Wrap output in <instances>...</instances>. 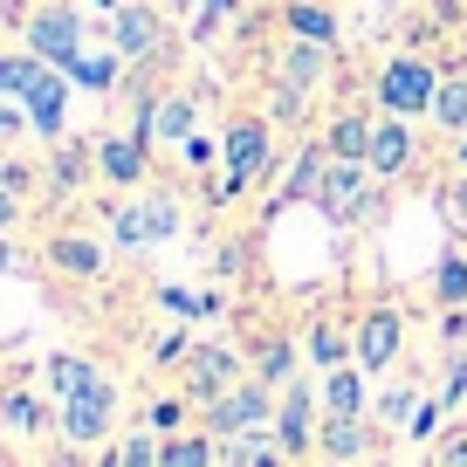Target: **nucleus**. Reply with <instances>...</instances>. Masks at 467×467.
<instances>
[{
  "label": "nucleus",
  "instance_id": "obj_1",
  "mask_svg": "<svg viewBox=\"0 0 467 467\" xmlns=\"http://www.w3.org/2000/svg\"><path fill=\"white\" fill-rule=\"evenodd\" d=\"M220 165H227V179H220L213 206H234L241 192L268 186V179L282 172V151H275V124H268V117H234L227 131H220Z\"/></svg>",
  "mask_w": 467,
  "mask_h": 467
},
{
  "label": "nucleus",
  "instance_id": "obj_2",
  "mask_svg": "<svg viewBox=\"0 0 467 467\" xmlns=\"http://www.w3.org/2000/svg\"><path fill=\"white\" fill-rule=\"evenodd\" d=\"M317 206L330 227H371V220L385 213V179L371 172L365 159H330V172H323V186H317Z\"/></svg>",
  "mask_w": 467,
  "mask_h": 467
},
{
  "label": "nucleus",
  "instance_id": "obj_3",
  "mask_svg": "<svg viewBox=\"0 0 467 467\" xmlns=\"http://www.w3.org/2000/svg\"><path fill=\"white\" fill-rule=\"evenodd\" d=\"M21 48L69 76L76 56L89 48V28H83V15H76V0H42V7H28V15H21Z\"/></svg>",
  "mask_w": 467,
  "mask_h": 467
},
{
  "label": "nucleus",
  "instance_id": "obj_4",
  "mask_svg": "<svg viewBox=\"0 0 467 467\" xmlns=\"http://www.w3.org/2000/svg\"><path fill=\"white\" fill-rule=\"evenodd\" d=\"M433 97H440V69L420 56V48L392 56L379 76H371V103H379L385 117H433Z\"/></svg>",
  "mask_w": 467,
  "mask_h": 467
},
{
  "label": "nucleus",
  "instance_id": "obj_5",
  "mask_svg": "<svg viewBox=\"0 0 467 467\" xmlns=\"http://www.w3.org/2000/svg\"><path fill=\"white\" fill-rule=\"evenodd\" d=\"M172 234H179V200L172 192H138V200L110 206V241L124 254L151 248V241H172Z\"/></svg>",
  "mask_w": 467,
  "mask_h": 467
},
{
  "label": "nucleus",
  "instance_id": "obj_6",
  "mask_svg": "<svg viewBox=\"0 0 467 467\" xmlns=\"http://www.w3.org/2000/svg\"><path fill=\"white\" fill-rule=\"evenodd\" d=\"M275 399H282V392H268L262 379H241L234 392H220L213 406L200 412V426H206L213 440H234V433H268V426H275Z\"/></svg>",
  "mask_w": 467,
  "mask_h": 467
},
{
  "label": "nucleus",
  "instance_id": "obj_7",
  "mask_svg": "<svg viewBox=\"0 0 467 467\" xmlns=\"http://www.w3.org/2000/svg\"><path fill=\"white\" fill-rule=\"evenodd\" d=\"M56 426H62L69 447H97V440L117 426V385L103 379V371L89 385H76L69 399H56Z\"/></svg>",
  "mask_w": 467,
  "mask_h": 467
},
{
  "label": "nucleus",
  "instance_id": "obj_8",
  "mask_svg": "<svg viewBox=\"0 0 467 467\" xmlns=\"http://www.w3.org/2000/svg\"><path fill=\"white\" fill-rule=\"evenodd\" d=\"M131 131L145 145H186L200 131V97L192 89H159V97H138L131 103Z\"/></svg>",
  "mask_w": 467,
  "mask_h": 467
},
{
  "label": "nucleus",
  "instance_id": "obj_9",
  "mask_svg": "<svg viewBox=\"0 0 467 467\" xmlns=\"http://www.w3.org/2000/svg\"><path fill=\"white\" fill-rule=\"evenodd\" d=\"M110 48L138 69V62L165 56V48H179V42H172V28H165V7H159V0H124V7L110 15Z\"/></svg>",
  "mask_w": 467,
  "mask_h": 467
},
{
  "label": "nucleus",
  "instance_id": "obj_10",
  "mask_svg": "<svg viewBox=\"0 0 467 467\" xmlns=\"http://www.w3.org/2000/svg\"><path fill=\"white\" fill-rule=\"evenodd\" d=\"M317 426H323V399L317 385L289 379L275 399V453L282 461H303V453H317Z\"/></svg>",
  "mask_w": 467,
  "mask_h": 467
},
{
  "label": "nucleus",
  "instance_id": "obj_11",
  "mask_svg": "<svg viewBox=\"0 0 467 467\" xmlns=\"http://www.w3.org/2000/svg\"><path fill=\"white\" fill-rule=\"evenodd\" d=\"M399 350H406V317H399L392 303L365 309V317H358V330H350V365L379 379L385 365H399Z\"/></svg>",
  "mask_w": 467,
  "mask_h": 467
},
{
  "label": "nucleus",
  "instance_id": "obj_12",
  "mask_svg": "<svg viewBox=\"0 0 467 467\" xmlns=\"http://www.w3.org/2000/svg\"><path fill=\"white\" fill-rule=\"evenodd\" d=\"M97 179L110 192H138L151 179V145L138 131H103L97 138Z\"/></svg>",
  "mask_w": 467,
  "mask_h": 467
},
{
  "label": "nucleus",
  "instance_id": "obj_13",
  "mask_svg": "<svg viewBox=\"0 0 467 467\" xmlns=\"http://www.w3.org/2000/svg\"><path fill=\"white\" fill-rule=\"evenodd\" d=\"M179 371H186V399H192L200 412L213 406L220 392H234V385L248 379V371H241V358H234L227 344H192V358H186Z\"/></svg>",
  "mask_w": 467,
  "mask_h": 467
},
{
  "label": "nucleus",
  "instance_id": "obj_14",
  "mask_svg": "<svg viewBox=\"0 0 467 467\" xmlns=\"http://www.w3.org/2000/svg\"><path fill=\"white\" fill-rule=\"evenodd\" d=\"M69 76L62 69H42L28 83V97H21V110H28V131L42 138V145H56V138H69Z\"/></svg>",
  "mask_w": 467,
  "mask_h": 467
},
{
  "label": "nucleus",
  "instance_id": "obj_15",
  "mask_svg": "<svg viewBox=\"0 0 467 467\" xmlns=\"http://www.w3.org/2000/svg\"><path fill=\"white\" fill-rule=\"evenodd\" d=\"M371 447H379V420H371V412H323V426H317L323 461L350 467V461H365Z\"/></svg>",
  "mask_w": 467,
  "mask_h": 467
},
{
  "label": "nucleus",
  "instance_id": "obj_16",
  "mask_svg": "<svg viewBox=\"0 0 467 467\" xmlns=\"http://www.w3.org/2000/svg\"><path fill=\"white\" fill-rule=\"evenodd\" d=\"M412 159H420V138H412V117H385L379 110V124H371V172L392 186V179H406L412 172Z\"/></svg>",
  "mask_w": 467,
  "mask_h": 467
},
{
  "label": "nucleus",
  "instance_id": "obj_17",
  "mask_svg": "<svg viewBox=\"0 0 467 467\" xmlns=\"http://www.w3.org/2000/svg\"><path fill=\"white\" fill-rule=\"evenodd\" d=\"M89 179H97V138H56L48 145V192L56 200H69V192H83Z\"/></svg>",
  "mask_w": 467,
  "mask_h": 467
},
{
  "label": "nucleus",
  "instance_id": "obj_18",
  "mask_svg": "<svg viewBox=\"0 0 467 467\" xmlns=\"http://www.w3.org/2000/svg\"><path fill=\"white\" fill-rule=\"evenodd\" d=\"M48 268H62V275H76V282H97L103 268H110V254H103V241L97 234H48Z\"/></svg>",
  "mask_w": 467,
  "mask_h": 467
},
{
  "label": "nucleus",
  "instance_id": "obj_19",
  "mask_svg": "<svg viewBox=\"0 0 467 467\" xmlns=\"http://www.w3.org/2000/svg\"><path fill=\"white\" fill-rule=\"evenodd\" d=\"M323 172H330V145H323V138H303L289 179H282V192H275V206H309L317 186H323Z\"/></svg>",
  "mask_w": 467,
  "mask_h": 467
},
{
  "label": "nucleus",
  "instance_id": "obj_20",
  "mask_svg": "<svg viewBox=\"0 0 467 467\" xmlns=\"http://www.w3.org/2000/svg\"><path fill=\"white\" fill-rule=\"evenodd\" d=\"M124 69H131V62H124L110 42H103V48H83V56H76L69 83L89 89V97H117V89H124Z\"/></svg>",
  "mask_w": 467,
  "mask_h": 467
},
{
  "label": "nucleus",
  "instance_id": "obj_21",
  "mask_svg": "<svg viewBox=\"0 0 467 467\" xmlns=\"http://www.w3.org/2000/svg\"><path fill=\"white\" fill-rule=\"evenodd\" d=\"M268 76H289V83H303V89H323V83H330V48H323V42H296V35H289Z\"/></svg>",
  "mask_w": 467,
  "mask_h": 467
},
{
  "label": "nucleus",
  "instance_id": "obj_22",
  "mask_svg": "<svg viewBox=\"0 0 467 467\" xmlns=\"http://www.w3.org/2000/svg\"><path fill=\"white\" fill-rule=\"evenodd\" d=\"M371 124H379L371 110H337L330 124H323V145H330V159H371Z\"/></svg>",
  "mask_w": 467,
  "mask_h": 467
},
{
  "label": "nucleus",
  "instance_id": "obj_23",
  "mask_svg": "<svg viewBox=\"0 0 467 467\" xmlns=\"http://www.w3.org/2000/svg\"><path fill=\"white\" fill-rule=\"evenodd\" d=\"M296 365H303L296 337H268V344H254V358H248V379H262L268 392H282V385L296 379Z\"/></svg>",
  "mask_w": 467,
  "mask_h": 467
},
{
  "label": "nucleus",
  "instance_id": "obj_24",
  "mask_svg": "<svg viewBox=\"0 0 467 467\" xmlns=\"http://www.w3.org/2000/svg\"><path fill=\"white\" fill-rule=\"evenodd\" d=\"M159 467H220V440L206 426H186V433L159 440Z\"/></svg>",
  "mask_w": 467,
  "mask_h": 467
},
{
  "label": "nucleus",
  "instance_id": "obj_25",
  "mask_svg": "<svg viewBox=\"0 0 467 467\" xmlns=\"http://www.w3.org/2000/svg\"><path fill=\"white\" fill-rule=\"evenodd\" d=\"M282 21H289L296 42L337 48V7H330V0H289V7H282Z\"/></svg>",
  "mask_w": 467,
  "mask_h": 467
},
{
  "label": "nucleus",
  "instance_id": "obj_26",
  "mask_svg": "<svg viewBox=\"0 0 467 467\" xmlns=\"http://www.w3.org/2000/svg\"><path fill=\"white\" fill-rule=\"evenodd\" d=\"M303 358H309L317 371L350 365V330H344V323H330V317H317V323L303 330Z\"/></svg>",
  "mask_w": 467,
  "mask_h": 467
},
{
  "label": "nucleus",
  "instance_id": "obj_27",
  "mask_svg": "<svg viewBox=\"0 0 467 467\" xmlns=\"http://www.w3.org/2000/svg\"><path fill=\"white\" fill-rule=\"evenodd\" d=\"M365 379H371V371H358V365L323 371V385H317L323 412H365Z\"/></svg>",
  "mask_w": 467,
  "mask_h": 467
},
{
  "label": "nucleus",
  "instance_id": "obj_28",
  "mask_svg": "<svg viewBox=\"0 0 467 467\" xmlns=\"http://www.w3.org/2000/svg\"><path fill=\"white\" fill-rule=\"evenodd\" d=\"M433 131H447V138H461V131H467V69H447V76H440Z\"/></svg>",
  "mask_w": 467,
  "mask_h": 467
},
{
  "label": "nucleus",
  "instance_id": "obj_29",
  "mask_svg": "<svg viewBox=\"0 0 467 467\" xmlns=\"http://www.w3.org/2000/svg\"><path fill=\"white\" fill-rule=\"evenodd\" d=\"M42 69H48V62L28 56V48H0V103H21V97H28V83H35Z\"/></svg>",
  "mask_w": 467,
  "mask_h": 467
},
{
  "label": "nucleus",
  "instance_id": "obj_30",
  "mask_svg": "<svg viewBox=\"0 0 467 467\" xmlns=\"http://www.w3.org/2000/svg\"><path fill=\"white\" fill-rule=\"evenodd\" d=\"M433 303L440 309H467V254L461 248H447L433 262Z\"/></svg>",
  "mask_w": 467,
  "mask_h": 467
},
{
  "label": "nucleus",
  "instance_id": "obj_31",
  "mask_svg": "<svg viewBox=\"0 0 467 467\" xmlns=\"http://www.w3.org/2000/svg\"><path fill=\"white\" fill-rule=\"evenodd\" d=\"M309 97H317V89L289 83V76H268V124H303V117H309Z\"/></svg>",
  "mask_w": 467,
  "mask_h": 467
},
{
  "label": "nucleus",
  "instance_id": "obj_32",
  "mask_svg": "<svg viewBox=\"0 0 467 467\" xmlns=\"http://www.w3.org/2000/svg\"><path fill=\"white\" fill-rule=\"evenodd\" d=\"M89 379H97V365L76 358V350H56V358H48V399H69L76 385H89Z\"/></svg>",
  "mask_w": 467,
  "mask_h": 467
},
{
  "label": "nucleus",
  "instance_id": "obj_33",
  "mask_svg": "<svg viewBox=\"0 0 467 467\" xmlns=\"http://www.w3.org/2000/svg\"><path fill=\"white\" fill-rule=\"evenodd\" d=\"M0 420L21 426V433H35V426H48V412H42V399H35V392H21V385H15V392H0Z\"/></svg>",
  "mask_w": 467,
  "mask_h": 467
},
{
  "label": "nucleus",
  "instance_id": "obj_34",
  "mask_svg": "<svg viewBox=\"0 0 467 467\" xmlns=\"http://www.w3.org/2000/svg\"><path fill=\"white\" fill-rule=\"evenodd\" d=\"M186 406H192V399L186 392H172V399H151V406H145V426H151V433H186Z\"/></svg>",
  "mask_w": 467,
  "mask_h": 467
},
{
  "label": "nucleus",
  "instance_id": "obj_35",
  "mask_svg": "<svg viewBox=\"0 0 467 467\" xmlns=\"http://www.w3.org/2000/svg\"><path fill=\"white\" fill-rule=\"evenodd\" d=\"M234 7H241V0H200V15H192L186 42H213V35H220V28L234 21Z\"/></svg>",
  "mask_w": 467,
  "mask_h": 467
},
{
  "label": "nucleus",
  "instance_id": "obj_36",
  "mask_svg": "<svg viewBox=\"0 0 467 467\" xmlns=\"http://www.w3.org/2000/svg\"><path fill=\"white\" fill-rule=\"evenodd\" d=\"M420 399H426V392H412V385H399V392H379V420H385V426H412Z\"/></svg>",
  "mask_w": 467,
  "mask_h": 467
},
{
  "label": "nucleus",
  "instance_id": "obj_37",
  "mask_svg": "<svg viewBox=\"0 0 467 467\" xmlns=\"http://www.w3.org/2000/svg\"><path fill=\"white\" fill-rule=\"evenodd\" d=\"M117 467H159V433H131V440H117Z\"/></svg>",
  "mask_w": 467,
  "mask_h": 467
},
{
  "label": "nucleus",
  "instance_id": "obj_38",
  "mask_svg": "<svg viewBox=\"0 0 467 467\" xmlns=\"http://www.w3.org/2000/svg\"><path fill=\"white\" fill-rule=\"evenodd\" d=\"M186 358H192V337L186 330H165L159 344H151V365H159V371H179Z\"/></svg>",
  "mask_w": 467,
  "mask_h": 467
},
{
  "label": "nucleus",
  "instance_id": "obj_39",
  "mask_svg": "<svg viewBox=\"0 0 467 467\" xmlns=\"http://www.w3.org/2000/svg\"><path fill=\"white\" fill-rule=\"evenodd\" d=\"M461 399H467V344L461 350H453V365H447V385H440V406H461Z\"/></svg>",
  "mask_w": 467,
  "mask_h": 467
},
{
  "label": "nucleus",
  "instance_id": "obj_40",
  "mask_svg": "<svg viewBox=\"0 0 467 467\" xmlns=\"http://www.w3.org/2000/svg\"><path fill=\"white\" fill-rule=\"evenodd\" d=\"M440 426H447V406H440V399H420V412H412L406 433H412V440H433Z\"/></svg>",
  "mask_w": 467,
  "mask_h": 467
},
{
  "label": "nucleus",
  "instance_id": "obj_41",
  "mask_svg": "<svg viewBox=\"0 0 467 467\" xmlns=\"http://www.w3.org/2000/svg\"><path fill=\"white\" fill-rule=\"evenodd\" d=\"M440 206H447V220H453V227L467 234V172H461V179H447V186H440Z\"/></svg>",
  "mask_w": 467,
  "mask_h": 467
},
{
  "label": "nucleus",
  "instance_id": "obj_42",
  "mask_svg": "<svg viewBox=\"0 0 467 467\" xmlns=\"http://www.w3.org/2000/svg\"><path fill=\"white\" fill-rule=\"evenodd\" d=\"M0 186L28 200V192H35V165H21V159H0Z\"/></svg>",
  "mask_w": 467,
  "mask_h": 467
},
{
  "label": "nucleus",
  "instance_id": "obj_43",
  "mask_svg": "<svg viewBox=\"0 0 467 467\" xmlns=\"http://www.w3.org/2000/svg\"><path fill=\"white\" fill-rule=\"evenodd\" d=\"M21 213H28V200L0 186V234H15V227H21Z\"/></svg>",
  "mask_w": 467,
  "mask_h": 467
},
{
  "label": "nucleus",
  "instance_id": "obj_44",
  "mask_svg": "<svg viewBox=\"0 0 467 467\" xmlns=\"http://www.w3.org/2000/svg\"><path fill=\"white\" fill-rule=\"evenodd\" d=\"M179 151H186V165H213V151H220V145H213L206 131H192V138H186Z\"/></svg>",
  "mask_w": 467,
  "mask_h": 467
},
{
  "label": "nucleus",
  "instance_id": "obj_45",
  "mask_svg": "<svg viewBox=\"0 0 467 467\" xmlns=\"http://www.w3.org/2000/svg\"><path fill=\"white\" fill-rule=\"evenodd\" d=\"M440 337L461 350V337H467V309H440Z\"/></svg>",
  "mask_w": 467,
  "mask_h": 467
},
{
  "label": "nucleus",
  "instance_id": "obj_46",
  "mask_svg": "<svg viewBox=\"0 0 467 467\" xmlns=\"http://www.w3.org/2000/svg\"><path fill=\"white\" fill-rule=\"evenodd\" d=\"M28 131V110H21V103H0V138H21Z\"/></svg>",
  "mask_w": 467,
  "mask_h": 467
},
{
  "label": "nucleus",
  "instance_id": "obj_47",
  "mask_svg": "<svg viewBox=\"0 0 467 467\" xmlns=\"http://www.w3.org/2000/svg\"><path fill=\"white\" fill-rule=\"evenodd\" d=\"M433 467H467V433H453L447 447H440V461Z\"/></svg>",
  "mask_w": 467,
  "mask_h": 467
},
{
  "label": "nucleus",
  "instance_id": "obj_48",
  "mask_svg": "<svg viewBox=\"0 0 467 467\" xmlns=\"http://www.w3.org/2000/svg\"><path fill=\"white\" fill-rule=\"evenodd\" d=\"M21 262H28V254H21V248H15V234H0V275H15V268H21Z\"/></svg>",
  "mask_w": 467,
  "mask_h": 467
},
{
  "label": "nucleus",
  "instance_id": "obj_49",
  "mask_svg": "<svg viewBox=\"0 0 467 467\" xmlns=\"http://www.w3.org/2000/svg\"><path fill=\"white\" fill-rule=\"evenodd\" d=\"M241 262H248V248H241V241H227V248H220V275H234Z\"/></svg>",
  "mask_w": 467,
  "mask_h": 467
},
{
  "label": "nucleus",
  "instance_id": "obj_50",
  "mask_svg": "<svg viewBox=\"0 0 467 467\" xmlns=\"http://www.w3.org/2000/svg\"><path fill=\"white\" fill-rule=\"evenodd\" d=\"M165 15H200V0H159Z\"/></svg>",
  "mask_w": 467,
  "mask_h": 467
},
{
  "label": "nucleus",
  "instance_id": "obj_51",
  "mask_svg": "<svg viewBox=\"0 0 467 467\" xmlns=\"http://www.w3.org/2000/svg\"><path fill=\"white\" fill-rule=\"evenodd\" d=\"M453 165H461V172H467V131L453 138Z\"/></svg>",
  "mask_w": 467,
  "mask_h": 467
},
{
  "label": "nucleus",
  "instance_id": "obj_52",
  "mask_svg": "<svg viewBox=\"0 0 467 467\" xmlns=\"http://www.w3.org/2000/svg\"><path fill=\"white\" fill-rule=\"evenodd\" d=\"M254 467H296V461H282V453H275V447H268V453H262V461H254Z\"/></svg>",
  "mask_w": 467,
  "mask_h": 467
},
{
  "label": "nucleus",
  "instance_id": "obj_53",
  "mask_svg": "<svg viewBox=\"0 0 467 467\" xmlns=\"http://www.w3.org/2000/svg\"><path fill=\"white\" fill-rule=\"evenodd\" d=\"M97 7H103V15H117V7H124V0H97Z\"/></svg>",
  "mask_w": 467,
  "mask_h": 467
},
{
  "label": "nucleus",
  "instance_id": "obj_54",
  "mask_svg": "<svg viewBox=\"0 0 467 467\" xmlns=\"http://www.w3.org/2000/svg\"><path fill=\"white\" fill-rule=\"evenodd\" d=\"M97 467H117V447H110V453H103V461H97Z\"/></svg>",
  "mask_w": 467,
  "mask_h": 467
},
{
  "label": "nucleus",
  "instance_id": "obj_55",
  "mask_svg": "<svg viewBox=\"0 0 467 467\" xmlns=\"http://www.w3.org/2000/svg\"><path fill=\"white\" fill-rule=\"evenodd\" d=\"M0 467H7V447H0Z\"/></svg>",
  "mask_w": 467,
  "mask_h": 467
}]
</instances>
